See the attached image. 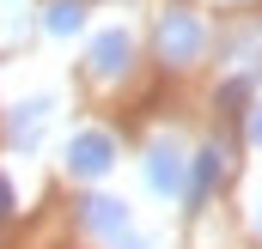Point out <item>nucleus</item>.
Instances as JSON below:
<instances>
[{"mask_svg": "<svg viewBox=\"0 0 262 249\" xmlns=\"http://www.w3.org/2000/svg\"><path fill=\"white\" fill-rule=\"evenodd\" d=\"M67 164H73L79 177H98V170H110V140H104V134H79Z\"/></svg>", "mask_w": 262, "mask_h": 249, "instance_id": "1", "label": "nucleus"}, {"mask_svg": "<svg viewBox=\"0 0 262 249\" xmlns=\"http://www.w3.org/2000/svg\"><path fill=\"white\" fill-rule=\"evenodd\" d=\"M85 219H92L98 231H110V225H116L122 213H116V201H92V213H85Z\"/></svg>", "mask_w": 262, "mask_h": 249, "instance_id": "2", "label": "nucleus"}, {"mask_svg": "<svg viewBox=\"0 0 262 249\" xmlns=\"http://www.w3.org/2000/svg\"><path fill=\"white\" fill-rule=\"evenodd\" d=\"M12 213V188H6V177H0V219Z\"/></svg>", "mask_w": 262, "mask_h": 249, "instance_id": "3", "label": "nucleus"}]
</instances>
